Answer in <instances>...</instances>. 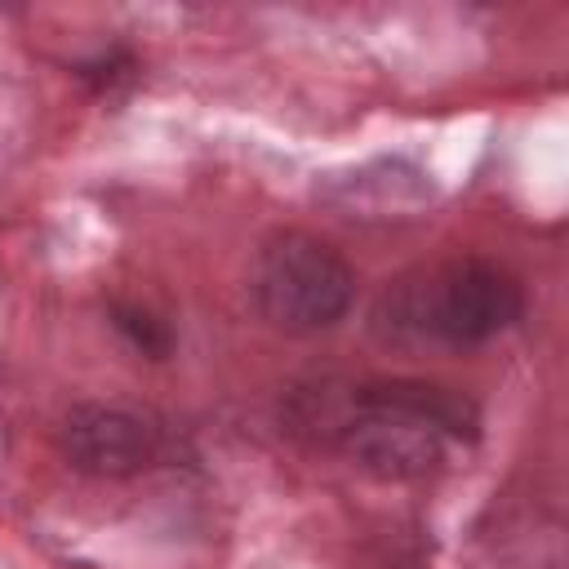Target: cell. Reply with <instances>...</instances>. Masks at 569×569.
<instances>
[{
    "label": "cell",
    "instance_id": "cell-6",
    "mask_svg": "<svg viewBox=\"0 0 569 569\" xmlns=\"http://www.w3.org/2000/svg\"><path fill=\"white\" fill-rule=\"evenodd\" d=\"M138 76V62L129 49H107L89 62H80V80L93 89V93H116L120 84H129Z\"/></svg>",
    "mask_w": 569,
    "mask_h": 569
},
{
    "label": "cell",
    "instance_id": "cell-4",
    "mask_svg": "<svg viewBox=\"0 0 569 569\" xmlns=\"http://www.w3.org/2000/svg\"><path fill=\"white\" fill-rule=\"evenodd\" d=\"M53 445L67 467L102 480L138 476L156 467L164 453V436L151 418L124 405H98V400L71 405L53 427Z\"/></svg>",
    "mask_w": 569,
    "mask_h": 569
},
{
    "label": "cell",
    "instance_id": "cell-1",
    "mask_svg": "<svg viewBox=\"0 0 569 569\" xmlns=\"http://www.w3.org/2000/svg\"><path fill=\"white\" fill-rule=\"evenodd\" d=\"M280 422L378 480H422L445 462V440H476L480 409L427 378H311L284 396Z\"/></svg>",
    "mask_w": 569,
    "mask_h": 569
},
{
    "label": "cell",
    "instance_id": "cell-5",
    "mask_svg": "<svg viewBox=\"0 0 569 569\" xmlns=\"http://www.w3.org/2000/svg\"><path fill=\"white\" fill-rule=\"evenodd\" d=\"M111 325H116V333L133 347V351H142L147 360H164L169 351H173V325L169 320H160L151 307H142V302H111Z\"/></svg>",
    "mask_w": 569,
    "mask_h": 569
},
{
    "label": "cell",
    "instance_id": "cell-2",
    "mask_svg": "<svg viewBox=\"0 0 569 569\" xmlns=\"http://www.w3.org/2000/svg\"><path fill=\"white\" fill-rule=\"evenodd\" d=\"M525 316L520 280L489 258L413 267L373 298L369 329L387 347H480Z\"/></svg>",
    "mask_w": 569,
    "mask_h": 569
},
{
    "label": "cell",
    "instance_id": "cell-3",
    "mask_svg": "<svg viewBox=\"0 0 569 569\" xmlns=\"http://www.w3.org/2000/svg\"><path fill=\"white\" fill-rule=\"evenodd\" d=\"M258 316L280 333H325L356 298L347 258L311 231H276L262 240L249 276Z\"/></svg>",
    "mask_w": 569,
    "mask_h": 569
}]
</instances>
